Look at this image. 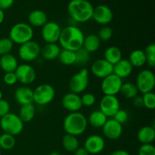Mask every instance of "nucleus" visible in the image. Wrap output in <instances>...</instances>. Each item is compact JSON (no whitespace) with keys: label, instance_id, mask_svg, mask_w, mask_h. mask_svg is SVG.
I'll return each mask as SVG.
<instances>
[{"label":"nucleus","instance_id":"nucleus-1","mask_svg":"<svg viewBox=\"0 0 155 155\" xmlns=\"http://www.w3.org/2000/svg\"><path fill=\"white\" fill-rule=\"evenodd\" d=\"M84 34L77 26H67L61 29L59 43L63 49L76 51L83 47Z\"/></svg>","mask_w":155,"mask_h":155},{"label":"nucleus","instance_id":"nucleus-2","mask_svg":"<svg viewBox=\"0 0 155 155\" xmlns=\"http://www.w3.org/2000/svg\"><path fill=\"white\" fill-rule=\"evenodd\" d=\"M94 7L88 0H71L68 5L71 18L78 23H85L92 19Z\"/></svg>","mask_w":155,"mask_h":155},{"label":"nucleus","instance_id":"nucleus-3","mask_svg":"<svg viewBox=\"0 0 155 155\" xmlns=\"http://www.w3.org/2000/svg\"><path fill=\"white\" fill-rule=\"evenodd\" d=\"M63 127L66 134L80 136L87 129V118L80 112L70 113L64 120Z\"/></svg>","mask_w":155,"mask_h":155},{"label":"nucleus","instance_id":"nucleus-4","mask_svg":"<svg viewBox=\"0 0 155 155\" xmlns=\"http://www.w3.org/2000/svg\"><path fill=\"white\" fill-rule=\"evenodd\" d=\"M33 30L31 26L26 23H18L12 26L9 31V38L13 43L22 45L32 40Z\"/></svg>","mask_w":155,"mask_h":155},{"label":"nucleus","instance_id":"nucleus-5","mask_svg":"<svg viewBox=\"0 0 155 155\" xmlns=\"http://www.w3.org/2000/svg\"><path fill=\"white\" fill-rule=\"evenodd\" d=\"M0 127L4 133L18 136L24 130V122L14 113H8L0 119Z\"/></svg>","mask_w":155,"mask_h":155},{"label":"nucleus","instance_id":"nucleus-6","mask_svg":"<svg viewBox=\"0 0 155 155\" xmlns=\"http://www.w3.org/2000/svg\"><path fill=\"white\" fill-rule=\"evenodd\" d=\"M55 90L51 85L43 83L33 90V102L38 105H46L54 100Z\"/></svg>","mask_w":155,"mask_h":155},{"label":"nucleus","instance_id":"nucleus-7","mask_svg":"<svg viewBox=\"0 0 155 155\" xmlns=\"http://www.w3.org/2000/svg\"><path fill=\"white\" fill-rule=\"evenodd\" d=\"M89 82V71L86 68H83L71 77L68 86L71 92L79 95L87 89Z\"/></svg>","mask_w":155,"mask_h":155},{"label":"nucleus","instance_id":"nucleus-8","mask_svg":"<svg viewBox=\"0 0 155 155\" xmlns=\"http://www.w3.org/2000/svg\"><path fill=\"white\" fill-rule=\"evenodd\" d=\"M136 86L142 94L153 92L155 86V76L151 70L145 69L139 73L136 78Z\"/></svg>","mask_w":155,"mask_h":155},{"label":"nucleus","instance_id":"nucleus-9","mask_svg":"<svg viewBox=\"0 0 155 155\" xmlns=\"http://www.w3.org/2000/svg\"><path fill=\"white\" fill-rule=\"evenodd\" d=\"M41 47L39 43L30 40L22 44L18 49V55L22 61L25 62H31L36 60L40 55Z\"/></svg>","mask_w":155,"mask_h":155},{"label":"nucleus","instance_id":"nucleus-10","mask_svg":"<svg viewBox=\"0 0 155 155\" xmlns=\"http://www.w3.org/2000/svg\"><path fill=\"white\" fill-rule=\"evenodd\" d=\"M123 80L112 74L102 79L101 89L104 95H117L120 93L123 84Z\"/></svg>","mask_w":155,"mask_h":155},{"label":"nucleus","instance_id":"nucleus-11","mask_svg":"<svg viewBox=\"0 0 155 155\" xmlns=\"http://www.w3.org/2000/svg\"><path fill=\"white\" fill-rule=\"evenodd\" d=\"M61 28L58 23L54 21H48L42 27V37L46 43H56L58 42Z\"/></svg>","mask_w":155,"mask_h":155},{"label":"nucleus","instance_id":"nucleus-12","mask_svg":"<svg viewBox=\"0 0 155 155\" xmlns=\"http://www.w3.org/2000/svg\"><path fill=\"white\" fill-rule=\"evenodd\" d=\"M15 74L18 79V82H20L24 86L33 83L36 78V71L28 64L18 65Z\"/></svg>","mask_w":155,"mask_h":155},{"label":"nucleus","instance_id":"nucleus-13","mask_svg":"<svg viewBox=\"0 0 155 155\" xmlns=\"http://www.w3.org/2000/svg\"><path fill=\"white\" fill-rule=\"evenodd\" d=\"M100 110L107 117H113L120 109V101L116 95H104L100 101Z\"/></svg>","mask_w":155,"mask_h":155},{"label":"nucleus","instance_id":"nucleus-14","mask_svg":"<svg viewBox=\"0 0 155 155\" xmlns=\"http://www.w3.org/2000/svg\"><path fill=\"white\" fill-rule=\"evenodd\" d=\"M114 14L111 9L105 5H99L94 8L92 19L101 25H107L111 22Z\"/></svg>","mask_w":155,"mask_h":155},{"label":"nucleus","instance_id":"nucleus-15","mask_svg":"<svg viewBox=\"0 0 155 155\" xmlns=\"http://www.w3.org/2000/svg\"><path fill=\"white\" fill-rule=\"evenodd\" d=\"M114 65L103 59H98L92 63L91 66V72L95 77L100 79L105 78L113 74Z\"/></svg>","mask_w":155,"mask_h":155},{"label":"nucleus","instance_id":"nucleus-16","mask_svg":"<svg viewBox=\"0 0 155 155\" xmlns=\"http://www.w3.org/2000/svg\"><path fill=\"white\" fill-rule=\"evenodd\" d=\"M102 132L104 136L110 140H116L121 136L123 133L122 124L117 122L115 120L107 119L102 127Z\"/></svg>","mask_w":155,"mask_h":155},{"label":"nucleus","instance_id":"nucleus-17","mask_svg":"<svg viewBox=\"0 0 155 155\" xmlns=\"http://www.w3.org/2000/svg\"><path fill=\"white\" fill-rule=\"evenodd\" d=\"M61 103L64 108L70 111V113L79 112L83 107V104L80 95L71 92L64 95Z\"/></svg>","mask_w":155,"mask_h":155},{"label":"nucleus","instance_id":"nucleus-18","mask_svg":"<svg viewBox=\"0 0 155 155\" xmlns=\"http://www.w3.org/2000/svg\"><path fill=\"white\" fill-rule=\"evenodd\" d=\"M105 142L99 135H92L86 139L84 148L89 154H98L104 150Z\"/></svg>","mask_w":155,"mask_h":155},{"label":"nucleus","instance_id":"nucleus-19","mask_svg":"<svg viewBox=\"0 0 155 155\" xmlns=\"http://www.w3.org/2000/svg\"><path fill=\"white\" fill-rule=\"evenodd\" d=\"M15 98L21 106L32 104L33 102V90L27 86H20L15 91Z\"/></svg>","mask_w":155,"mask_h":155},{"label":"nucleus","instance_id":"nucleus-20","mask_svg":"<svg viewBox=\"0 0 155 155\" xmlns=\"http://www.w3.org/2000/svg\"><path fill=\"white\" fill-rule=\"evenodd\" d=\"M133 67L128 59H121L119 62L114 65L113 74L123 79L128 77L132 74Z\"/></svg>","mask_w":155,"mask_h":155},{"label":"nucleus","instance_id":"nucleus-21","mask_svg":"<svg viewBox=\"0 0 155 155\" xmlns=\"http://www.w3.org/2000/svg\"><path fill=\"white\" fill-rule=\"evenodd\" d=\"M61 48L56 43H46L41 48L40 55L45 60L52 61L58 58Z\"/></svg>","mask_w":155,"mask_h":155},{"label":"nucleus","instance_id":"nucleus-22","mask_svg":"<svg viewBox=\"0 0 155 155\" xmlns=\"http://www.w3.org/2000/svg\"><path fill=\"white\" fill-rule=\"evenodd\" d=\"M18 66V60L12 54H4L0 58V68L4 72H15Z\"/></svg>","mask_w":155,"mask_h":155},{"label":"nucleus","instance_id":"nucleus-23","mask_svg":"<svg viewBox=\"0 0 155 155\" xmlns=\"http://www.w3.org/2000/svg\"><path fill=\"white\" fill-rule=\"evenodd\" d=\"M137 139L142 145L151 144L155 139V130L153 127L145 126L137 133Z\"/></svg>","mask_w":155,"mask_h":155},{"label":"nucleus","instance_id":"nucleus-24","mask_svg":"<svg viewBox=\"0 0 155 155\" xmlns=\"http://www.w3.org/2000/svg\"><path fill=\"white\" fill-rule=\"evenodd\" d=\"M28 21L30 26L36 27H43L48 22V17L42 10H33L29 14Z\"/></svg>","mask_w":155,"mask_h":155},{"label":"nucleus","instance_id":"nucleus-25","mask_svg":"<svg viewBox=\"0 0 155 155\" xmlns=\"http://www.w3.org/2000/svg\"><path fill=\"white\" fill-rule=\"evenodd\" d=\"M104 59L112 65L116 64L122 59V51L117 46H109L104 51Z\"/></svg>","mask_w":155,"mask_h":155},{"label":"nucleus","instance_id":"nucleus-26","mask_svg":"<svg viewBox=\"0 0 155 155\" xmlns=\"http://www.w3.org/2000/svg\"><path fill=\"white\" fill-rule=\"evenodd\" d=\"M101 45V40L95 34H89L85 36L83 40V48L89 53L96 51Z\"/></svg>","mask_w":155,"mask_h":155},{"label":"nucleus","instance_id":"nucleus-27","mask_svg":"<svg viewBox=\"0 0 155 155\" xmlns=\"http://www.w3.org/2000/svg\"><path fill=\"white\" fill-rule=\"evenodd\" d=\"M107 120V117L100 110L92 111L87 119L88 124L94 128H101Z\"/></svg>","mask_w":155,"mask_h":155},{"label":"nucleus","instance_id":"nucleus-28","mask_svg":"<svg viewBox=\"0 0 155 155\" xmlns=\"http://www.w3.org/2000/svg\"><path fill=\"white\" fill-rule=\"evenodd\" d=\"M128 60L133 68H142L146 64L145 51L142 49L134 50L130 53Z\"/></svg>","mask_w":155,"mask_h":155},{"label":"nucleus","instance_id":"nucleus-29","mask_svg":"<svg viewBox=\"0 0 155 155\" xmlns=\"http://www.w3.org/2000/svg\"><path fill=\"white\" fill-rule=\"evenodd\" d=\"M35 114H36V109L32 103V104L21 105L19 113H18V117L21 118V120L24 124V123H29L33 120L35 117Z\"/></svg>","mask_w":155,"mask_h":155},{"label":"nucleus","instance_id":"nucleus-30","mask_svg":"<svg viewBox=\"0 0 155 155\" xmlns=\"http://www.w3.org/2000/svg\"><path fill=\"white\" fill-rule=\"evenodd\" d=\"M62 145L68 152H74L80 146V142L77 136L65 134L62 138Z\"/></svg>","mask_w":155,"mask_h":155},{"label":"nucleus","instance_id":"nucleus-31","mask_svg":"<svg viewBox=\"0 0 155 155\" xmlns=\"http://www.w3.org/2000/svg\"><path fill=\"white\" fill-rule=\"evenodd\" d=\"M120 93L122 94L125 98H129V99H133V98L137 96L139 90H138L137 86L135 83L127 82V83L122 84Z\"/></svg>","mask_w":155,"mask_h":155},{"label":"nucleus","instance_id":"nucleus-32","mask_svg":"<svg viewBox=\"0 0 155 155\" xmlns=\"http://www.w3.org/2000/svg\"><path fill=\"white\" fill-rule=\"evenodd\" d=\"M58 58V60L60 61V62L62 64L66 65V66H71V65L75 64V51L63 49L62 51H61Z\"/></svg>","mask_w":155,"mask_h":155},{"label":"nucleus","instance_id":"nucleus-33","mask_svg":"<svg viewBox=\"0 0 155 155\" xmlns=\"http://www.w3.org/2000/svg\"><path fill=\"white\" fill-rule=\"evenodd\" d=\"M16 140L15 136L7 133H3L0 136V149L11 150L15 147Z\"/></svg>","mask_w":155,"mask_h":155},{"label":"nucleus","instance_id":"nucleus-34","mask_svg":"<svg viewBox=\"0 0 155 155\" xmlns=\"http://www.w3.org/2000/svg\"><path fill=\"white\" fill-rule=\"evenodd\" d=\"M76 61L75 64L85 65L90 60V53L82 47L81 48L75 51Z\"/></svg>","mask_w":155,"mask_h":155},{"label":"nucleus","instance_id":"nucleus-35","mask_svg":"<svg viewBox=\"0 0 155 155\" xmlns=\"http://www.w3.org/2000/svg\"><path fill=\"white\" fill-rule=\"evenodd\" d=\"M14 43L10 38H2L0 39V55L9 54L13 48Z\"/></svg>","mask_w":155,"mask_h":155},{"label":"nucleus","instance_id":"nucleus-36","mask_svg":"<svg viewBox=\"0 0 155 155\" xmlns=\"http://www.w3.org/2000/svg\"><path fill=\"white\" fill-rule=\"evenodd\" d=\"M144 51L146 57V63L151 68H154L155 66V45L154 43L150 44Z\"/></svg>","mask_w":155,"mask_h":155},{"label":"nucleus","instance_id":"nucleus-37","mask_svg":"<svg viewBox=\"0 0 155 155\" xmlns=\"http://www.w3.org/2000/svg\"><path fill=\"white\" fill-rule=\"evenodd\" d=\"M144 107L149 110H154L155 108V94L153 92L145 93L142 95Z\"/></svg>","mask_w":155,"mask_h":155},{"label":"nucleus","instance_id":"nucleus-38","mask_svg":"<svg viewBox=\"0 0 155 155\" xmlns=\"http://www.w3.org/2000/svg\"><path fill=\"white\" fill-rule=\"evenodd\" d=\"M97 36L101 41H104V42L108 41L109 39H111L113 36V30L110 27L104 26L100 29Z\"/></svg>","mask_w":155,"mask_h":155},{"label":"nucleus","instance_id":"nucleus-39","mask_svg":"<svg viewBox=\"0 0 155 155\" xmlns=\"http://www.w3.org/2000/svg\"><path fill=\"white\" fill-rule=\"evenodd\" d=\"M80 98H81L83 106H86V107H91L95 104V101H96L95 95L94 94L90 93V92L83 94L82 96H80Z\"/></svg>","mask_w":155,"mask_h":155},{"label":"nucleus","instance_id":"nucleus-40","mask_svg":"<svg viewBox=\"0 0 155 155\" xmlns=\"http://www.w3.org/2000/svg\"><path fill=\"white\" fill-rule=\"evenodd\" d=\"M139 155H155V147L152 144L142 145L138 151Z\"/></svg>","mask_w":155,"mask_h":155},{"label":"nucleus","instance_id":"nucleus-41","mask_svg":"<svg viewBox=\"0 0 155 155\" xmlns=\"http://www.w3.org/2000/svg\"><path fill=\"white\" fill-rule=\"evenodd\" d=\"M129 115L128 113H127V110H123V109L120 108L119 110L117 111V113L115 114L114 116L113 117V119L115 120L117 122H118L120 124H124L128 120Z\"/></svg>","mask_w":155,"mask_h":155},{"label":"nucleus","instance_id":"nucleus-42","mask_svg":"<svg viewBox=\"0 0 155 155\" xmlns=\"http://www.w3.org/2000/svg\"><path fill=\"white\" fill-rule=\"evenodd\" d=\"M3 81L8 86H14L18 82V79L15 72L5 73L3 77Z\"/></svg>","mask_w":155,"mask_h":155},{"label":"nucleus","instance_id":"nucleus-43","mask_svg":"<svg viewBox=\"0 0 155 155\" xmlns=\"http://www.w3.org/2000/svg\"><path fill=\"white\" fill-rule=\"evenodd\" d=\"M10 113V104L5 99L0 100V118Z\"/></svg>","mask_w":155,"mask_h":155},{"label":"nucleus","instance_id":"nucleus-44","mask_svg":"<svg viewBox=\"0 0 155 155\" xmlns=\"http://www.w3.org/2000/svg\"><path fill=\"white\" fill-rule=\"evenodd\" d=\"M15 0H0V9L2 11L8 9L13 5Z\"/></svg>","mask_w":155,"mask_h":155},{"label":"nucleus","instance_id":"nucleus-45","mask_svg":"<svg viewBox=\"0 0 155 155\" xmlns=\"http://www.w3.org/2000/svg\"><path fill=\"white\" fill-rule=\"evenodd\" d=\"M133 104L136 107H138V108H141V107H144L142 96L137 95V96H136L135 98H133Z\"/></svg>","mask_w":155,"mask_h":155},{"label":"nucleus","instance_id":"nucleus-46","mask_svg":"<svg viewBox=\"0 0 155 155\" xmlns=\"http://www.w3.org/2000/svg\"><path fill=\"white\" fill-rule=\"evenodd\" d=\"M74 155H89L88 151L85 149V148H80L79 147L77 150L74 152Z\"/></svg>","mask_w":155,"mask_h":155},{"label":"nucleus","instance_id":"nucleus-47","mask_svg":"<svg viewBox=\"0 0 155 155\" xmlns=\"http://www.w3.org/2000/svg\"><path fill=\"white\" fill-rule=\"evenodd\" d=\"M110 155H130V153L127 152V151H125V150L118 149V150H115L114 151H113Z\"/></svg>","mask_w":155,"mask_h":155},{"label":"nucleus","instance_id":"nucleus-48","mask_svg":"<svg viewBox=\"0 0 155 155\" xmlns=\"http://www.w3.org/2000/svg\"><path fill=\"white\" fill-rule=\"evenodd\" d=\"M4 19H5L4 11H2V9H0V24L3 22Z\"/></svg>","mask_w":155,"mask_h":155},{"label":"nucleus","instance_id":"nucleus-49","mask_svg":"<svg viewBox=\"0 0 155 155\" xmlns=\"http://www.w3.org/2000/svg\"><path fill=\"white\" fill-rule=\"evenodd\" d=\"M49 155H62V154H61L60 153L58 152V151H52V152L50 153Z\"/></svg>","mask_w":155,"mask_h":155},{"label":"nucleus","instance_id":"nucleus-50","mask_svg":"<svg viewBox=\"0 0 155 155\" xmlns=\"http://www.w3.org/2000/svg\"><path fill=\"white\" fill-rule=\"evenodd\" d=\"M2 96H3V94L2 92V91L0 90V100L2 99Z\"/></svg>","mask_w":155,"mask_h":155},{"label":"nucleus","instance_id":"nucleus-51","mask_svg":"<svg viewBox=\"0 0 155 155\" xmlns=\"http://www.w3.org/2000/svg\"><path fill=\"white\" fill-rule=\"evenodd\" d=\"M0 155H2V152H1V149H0Z\"/></svg>","mask_w":155,"mask_h":155},{"label":"nucleus","instance_id":"nucleus-52","mask_svg":"<svg viewBox=\"0 0 155 155\" xmlns=\"http://www.w3.org/2000/svg\"><path fill=\"white\" fill-rule=\"evenodd\" d=\"M0 136H1V133H0Z\"/></svg>","mask_w":155,"mask_h":155},{"label":"nucleus","instance_id":"nucleus-53","mask_svg":"<svg viewBox=\"0 0 155 155\" xmlns=\"http://www.w3.org/2000/svg\"><path fill=\"white\" fill-rule=\"evenodd\" d=\"M0 119H1V118H0Z\"/></svg>","mask_w":155,"mask_h":155}]
</instances>
